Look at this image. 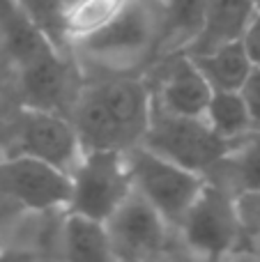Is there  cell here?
I'll return each mask as SVG.
<instances>
[{"label":"cell","mask_w":260,"mask_h":262,"mask_svg":"<svg viewBox=\"0 0 260 262\" xmlns=\"http://www.w3.org/2000/svg\"><path fill=\"white\" fill-rule=\"evenodd\" d=\"M152 101L143 76L85 78L69 113L83 152L141 145L150 124Z\"/></svg>","instance_id":"cell-1"},{"label":"cell","mask_w":260,"mask_h":262,"mask_svg":"<svg viewBox=\"0 0 260 262\" xmlns=\"http://www.w3.org/2000/svg\"><path fill=\"white\" fill-rule=\"evenodd\" d=\"M159 0H124L106 26L72 41L83 81L97 76H141L157 55Z\"/></svg>","instance_id":"cell-2"},{"label":"cell","mask_w":260,"mask_h":262,"mask_svg":"<svg viewBox=\"0 0 260 262\" xmlns=\"http://www.w3.org/2000/svg\"><path fill=\"white\" fill-rule=\"evenodd\" d=\"M175 242L198 262H230L244 244L235 195L205 182L175 230Z\"/></svg>","instance_id":"cell-3"},{"label":"cell","mask_w":260,"mask_h":262,"mask_svg":"<svg viewBox=\"0 0 260 262\" xmlns=\"http://www.w3.org/2000/svg\"><path fill=\"white\" fill-rule=\"evenodd\" d=\"M124 161L132 180V191L152 205L175 232L187 209L201 193L205 177L150 152L143 145L127 149Z\"/></svg>","instance_id":"cell-4"},{"label":"cell","mask_w":260,"mask_h":262,"mask_svg":"<svg viewBox=\"0 0 260 262\" xmlns=\"http://www.w3.org/2000/svg\"><path fill=\"white\" fill-rule=\"evenodd\" d=\"M69 182L72 191L64 214H76L99 223H106V219L132 193L124 152L113 149L83 152L69 172Z\"/></svg>","instance_id":"cell-5"},{"label":"cell","mask_w":260,"mask_h":262,"mask_svg":"<svg viewBox=\"0 0 260 262\" xmlns=\"http://www.w3.org/2000/svg\"><path fill=\"white\" fill-rule=\"evenodd\" d=\"M141 145L187 170L205 175L233 149L235 140L219 138L203 118H182L152 108Z\"/></svg>","instance_id":"cell-6"},{"label":"cell","mask_w":260,"mask_h":262,"mask_svg":"<svg viewBox=\"0 0 260 262\" xmlns=\"http://www.w3.org/2000/svg\"><path fill=\"white\" fill-rule=\"evenodd\" d=\"M81 85L83 76L76 60L60 51H51L18 72L5 97H9L16 108L46 111L69 120Z\"/></svg>","instance_id":"cell-7"},{"label":"cell","mask_w":260,"mask_h":262,"mask_svg":"<svg viewBox=\"0 0 260 262\" xmlns=\"http://www.w3.org/2000/svg\"><path fill=\"white\" fill-rule=\"evenodd\" d=\"M5 157H30L62 172H72L83 149L72 122L62 115L35 108H16Z\"/></svg>","instance_id":"cell-8"},{"label":"cell","mask_w":260,"mask_h":262,"mask_svg":"<svg viewBox=\"0 0 260 262\" xmlns=\"http://www.w3.org/2000/svg\"><path fill=\"white\" fill-rule=\"evenodd\" d=\"M104 228L115 262H152L175 242L173 228L134 191L106 219Z\"/></svg>","instance_id":"cell-9"},{"label":"cell","mask_w":260,"mask_h":262,"mask_svg":"<svg viewBox=\"0 0 260 262\" xmlns=\"http://www.w3.org/2000/svg\"><path fill=\"white\" fill-rule=\"evenodd\" d=\"M69 191V175L60 168L30 157H3L0 161V193L16 200L30 214H64Z\"/></svg>","instance_id":"cell-10"},{"label":"cell","mask_w":260,"mask_h":262,"mask_svg":"<svg viewBox=\"0 0 260 262\" xmlns=\"http://www.w3.org/2000/svg\"><path fill=\"white\" fill-rule=\"evenodd\" d=\"M141 76L155 111L182 118H203L212 90L189 55L175 53L159 58Z\"/></svg>","instance_id":"cell-11"},{"label":"cell","mask_w":260,"mask_h":262,"mask_svg":"<svg viewBox=\"0 0 260 262\" xmlns=\"http://www.w3.org/2000/svg\"><path fill=\"white\" fill-rule=\"evenodd\" d=\"M53 44L26 16L18 0H0V92H7L23 67L51 53Z\"/></svg>","instance_id":"cell-12"},{"label":"cell","mask_w":260,"mask_h":262,"mask_svg":"<svg viewBox=\"0 0 260 262\" xmlns=\"http://www.w3.org/2000/svg\"><path fill=\"white\" fill-rule=\"evenodd\" d=\"M253 16L256 7L251 0H207L201 32L184 51V55H205L219 46L240 41Z\"/></svg>","instance_id":"cell-13"},{"label":"cell","mask_w":260,"mask_h":262,"mask_svg":"<svg viewBox=\"0 0 260 262\" xmlns=\"http://www.w3.org/2000/svg\"><path fill=\"white\" fill-rule=\"evenodd\" d=\"M203 177L235 198L249 191H260V131L235 140L233 149Z\"/></svg>","instance_id":"cell-14"},{"label":"cell","mask_w":260,"mask_h":262,"mask_svg":"<svg viewBox=\"0 0 260 262\" xmlns=\"http://www.w3.org/2000/svg\"><path fill=\"white\" fill-rule=\"evenodd\" d=\"M207 0H159V41L155 60L184 53L201 32Z\"/></svg>","instance_id":"cell-15"},{"label":"cell","mask_w":260,"mask_h":262,"mask_svg":"<svg viewBox=\"0 0 260 262\" xmlns=\"http://www.w3.org/2000/svg\"><path fill=\"white\" fill-rule=\"evenodd\" d=\"M58 249L62 262H115L104 223L76 214L62 216L58 230Z\"/></svg>","instance_id":"cell-16"},{"label":"cell","mask_w":260,"mask_h":262,"mask_svg":"<svg viewBox=\"0 0 260 262\" xmlns=\"http://www.w3.org/2000/svg\"><path fill=\"white\" fill-rule=\"evenodd\" d=\"M193 64L210 85V90H228L237 92L251 74L253 64L244 51L242 41L219 46L205 55H193Z\"/></svg>","instance_id":"cell-17"},{"label":"cell","mask_w":260,"mask_h":262,"mask_svg":"<svg viewBox=\"0 0 260 262\" xmlns=\"http://www.w3.org/2000/svg\"><path fill=\"white\" fill-rule=\"evenodd\" d=\"M203 120L219 138L230 140V143L240 140L242 136L251 134V131H256L240 90L237 92L212 90L210 101L205 106V113H203Z\"/></svg>","instance_id":"cell-18"},{"label":"cell","mask_w":260,"mask_h":262,"mask_svg":"<svg viewBox=\"0 0 260 262\" xmlns=\"http://www.w3.org/2000/svg\"><path fill=\"white\" fill-rule=\"evenodd\" d=\"M122 5L124 0H67L64 26H67L69 44L106 26Z\"/></svg>","instance_id":"cell-19"},{"label":"cell","mask_w":260,"mask_h":262,"mask_svg":"<svg viewBox=\"0 0 260 262\" xmlns=\"http://www.w3.org/2000/svg\"><path fill=\"white\" fill-rule=\"evenodd\" d=\"M26 16L41 30V35L53 44L55 51L72 55V44L64 26V9L67 0H18Z\"/></svg>","instance_id":"cell-20"},{"label":"cell","mask_w":260,"mask_h":262,"mask_svg":"<svg viewBox=\"0 0 260 262\" xmlns=\"http://www.w3.org/2000/svg\"><path fill=\"white\" fill-rule=\"evenodd\" d=\"M240 214V223H242V235L244 244L258 249L260 246V191H249L235 198Z\"/></svg>","instance_id":"cell-21"},{"label":"cell","mask_w":260,"mask_h":262,"mask_svg":"<svg viewBox=\"0 0 260 262\" xmlns=\"http://www.w3.org/2000/svg\"><path fill=\"white\" fill-rule=\"evenodd\" d=\"M32 214L26 212L16 200H12L9 195L0 193V244L7 239H12L14 235L21 232V228L30 221Z\"/></svg>","instance_id":"cell-22"},{"label":"cell","mask_w":260,"mask_h":262,"mask_svg":"<svg viewBox=\"0 0 260 262\" xmlns=\"http://www.w3.org/2000/svg\"><path fill=\"white\" fill-rule=\"evenodd\" d=\"M240 95H242L244 104H247L253 129L260 131V67L251 69V74L247 76L244 85L240 88Z\"/></svg>","instance_id":"cell-23"},{"label":"cell","mask_w":260,"mask_h":262,"mask_svg":"<svg viewBox=\"0 0 260 262\" xmlns=\"http://www.w3.org/2000/svg\"><path fill=\"white\" fill-rule=\"evenodd\" d=\"M0 262H41V253L32 244H21L18 235H14L0 244Z\"/></svg>","instance_id":"cell-24"},{"label":"cell","mask_w":260,"mask_h":262,"mask_svg":"<svg viewBox=\"0 0 260 262\" xmlns=\"http://www.w3.org/2000/svg\"><path fill=\"white\" fill-rule=\"evenodd\" d=\"M240 41H242L251 64L253 67H260V12H256V16L251 18V23H249V28L244 30Z\"/></svg>","instance_id":"cell-25"},{"label":"cell","mask_w":260,"mask_h":262,"mask_svg":"<svg viewBox=\"0 0 260 262\" xmlns=\"http://www.w3.org/2000/svg\"><path fill=\"white\" fill-rule=\"evenodd\" d=\"M152 262H198V260L191 258V255H189L180 244H170L168 249L159 255V258H155Z\"/></svg>","instance_id":"cell-26"},{"label":"cell","mask_w":260,"mask_h":262,"mask_svg":"<svg viewBox=\"0 0 260 262\" xmlns=\"http://www.w3.org/2000/svg\"><path fill=\"white\" fill-rule=\"evenodd\" d=\"M247 262H260V246L258 249H253V253L247 258Z\"/></svg>","instance_id":"cell-27"},{"label":"cell","mask_w":260,"mask_h":262,"mask_svg":"<svg viewBox=\"0 0 260 262\" xmlns=\"http://www.w3.org/2000/svg\"><path fill=\"white\" fill-rule=\"evenodd\" d=\"M253 7H256V12H260V0H251Z\"/></svg>","instance_id":"cell-28"},{"label":"cell","mask_w":260,"mask_h":262,"mask_svg":"<svg viewBox=\"0 0 260 262\" xmlns=\"http://www.w3.org/2000/svg\"><path fill=\"white\" fill-rule=\"evenodd\" d=\"M3 157H5V154H3V149H0V161H3Z\"/></svg>","instance_id":"cell-29"}]
</instances>
